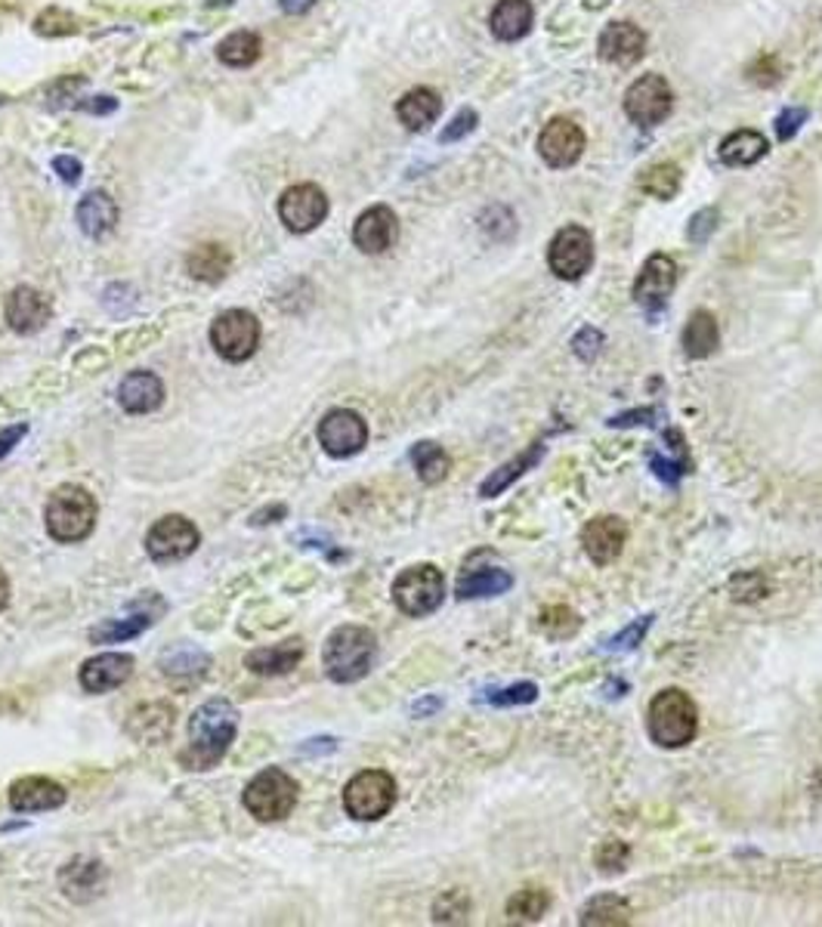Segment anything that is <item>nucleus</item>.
I'll return each mask as SVG.
<instances>
[{
    "mask_svg": "<svg viewBox=\"0 0 822 927\" xmlns=\"http://www.w3.org/2000/svg\"><path fill=\"white\" fill-rule=\"evenodd\" d=\"M238 730V708L230 699H211L189 720V749L180 761L189 770H211L223 761Z\"/></svg>",
    "mask_w": 822,
    "mask_h": 927,
    "instance_id": "obj_1",
    "label": "nucleus"
},
{
    "mask_svg": "<svg viewBox=\"0 0 822 927\" xmlns=\"http://www.w3.org/2000/svg\"><path fill=\"white\" fill-rule=\"evenodd\" d=\"M378 637L363 625H344L331 631L322 650V665L334 684H356L375 667Z\"/></svg>",
    "mask_w": 822,
    "mask_h": 927,
    "instance_id": "obj_2",
    "label": "nucleus"
},
{
    "mask_svg": "<svg viewBox=\"0 0 822 927\" xmlns=\"http://www.w3.org/2000/svg\"><path fill=\"white\" fill-rule=\"evenodd\" d=\"M696 730H699V708L684 689H662L649 702L646 732L658 749H684L696 739Z\"/></svg>",
    "mask_w": 822,
    "mask_h": 927,
    "instance_id": "obj_3",
    "label": "nucleus"
},
{
    "mask_svg": "<svg viewBox=\"0 0 822 927\" xmlns=\"http://www.w3.org/2000/svg\"><path fill=\"white\" fill-rule=\"evenodd\" d=\"M97 501L84 486H59L44 507V522L53 541L75 544L93 532L97 526Z\"/></svg>",
    "mask_w": 822,
    "mask_h": 927,
    "instance_id": "obj_4",
    "label": "nucleus"
},
{
    "mask_svg": "<svg viewBox=\"0 0 822 927\" xmlns=\"http://www.w3.org/2000/svg\"><path fill=\"white\" fill-rule=\"evenodd\" d=\"M297 804V782L279 770V766H266L245 788L247 814L260 823H279L295 810Z\"/></svg>",
    "mask_w": 822,
    "mask_h": 927,
    "instance_id": "obj_5",
    "label": "nucleus"
},
{
    "mask_svg": "<svg viewBox=\"0 0 822 927\" xmlns=\"http://www.w3.org/2000/svg\"><path fill=\"white\" fill-rule=\"evenodd\" d=\"M445 600V578L443 572L430 563L409 566L393 582V603L411 618L430 616L436 613Z\"/></svg>",
    "mask_w": 822,
    "mask_h": 927,
    "instance_id": "obj_6",
    "label": "nucleus"
},
{
    "mask_svg": "<svg viewBox=\"0 0 822 927\" xmlns=\"http://www.w3.org/2000/svg\"><path fill=\"white\" fill-rule=\"evenodd\" d=\"M396 804V780L384 770H363L346 782L344 807L359 823H375L387 816Z\"/></svg>",
    "mask_w": 822,
    "mask_h": 927,
    "instance_id": "obj_7",
    "label": "nucleus"
},
{
    "mask_svg": "<svg viewBox=\"0 0 822 927\" xmlns=\"http://www.w3.org/2000/svg\"><path fill=\"white\" fill-rule=\"evenodd\" d=\"M211 343L226 362H245L260 346V322L247 309H226L211 325Z\"/></svg>",
    "mask_w": 822,
    "mask_h": 927,
    "instance_id": "obj_8",
    "label": "nucleus"
},
{
    "mask_svg": "<svg viewBox=\"0 0 822 927\" xmlns=\"http://www.w3.org/2000/svg\"><path fill=\"white\" fill-rule=\"evenodd\" d=\"M675 109V90L662 75H643L627 87L625 114L637 128H656Z\"/></svg>",
    "mask_w": 822,
    "mask_h": 927,
    "instance_id": "obj_9",
    "label": "nucleus"
},
{
    "mask_svg": "<svg viewBox=\"0 0 822 927\" xmlns=\"http://www.w3.org/2000/svg\"><path fill=\"white\" fill-rule=\"evenodd\" d=\"M547 266L563 282H578L593 266V239L588 229L563 227L547 247Z\"/></svg>",
    "mask_w": 822,
    "mask_h": 927,
    "instance_id": "obj_10",
    "label": "nucleus"
},
{
    "mask_svg": "<svg viewBox=\"0 0 822 927\" xmlns=\"http://www.w3.org/2000/svg\"><path fill=\"white\" fill-rule=\"evenodd\" d=\"M201 544V532L196 529V522H189L180 514L174 517H162L148 529L146 536V551L155 563H177L192 556L196 548Z\"/></svg>",
    "mask_w": 822,
    "mask_h": 927,
    "instance_id": "obj_11",
    "label": "nucleus"
},
{
    "mask_svg": "<svg viewBox=\"0 0 822 927\" xmlns=\"http://www.w3.org/2000/svg\"><path fill=\"white\" fill-rule=\"evenodd\" d=\"M329 217V196L315 183H297L279 198V220L291 232H313Z\"/></svg>",
    "mask_w": 822,
    "mask_h": 927,
    "instance_id": "obj_12",
    "label": "nucleus"
},
{
    "mask_svg": "<svg viewBox=\"0 0 822 927\" xmlns=\"http://www.w3.org/2000/svg\"><path fill=\"white\" fill-rule=\"evenodd\" d=\"M365 442H368V423L363 421V415L349 408H334L319 421V445L331 457L359 455Z\"/></svg>",
    "mask_w": 822,
    "mask_h": 927,
    "instance_id": "obj_13",
    "label": "nucleus"
},
{
    "mask_svg": "<svg viewBox=\"0 0 822 927\" xmlns=\"http://www.w3.org/2000/svg\"><path fill=\"white\" fill-rule=\"evenodd\" d=\"M581 152H585V131L569 118H554L538 133V155L547 167L566 170L581 158Z\"/></svg>",
    "mask_w": 822,
    "mask_h": 927,
    "instance_id": "obj_14",
    "label": "nucleus"
},
{
    "mask_svg": "<svg viewBox=\"0 0 822 927\" xmlns=\"http://www.w3.org/2000/svg\"><path fill=\"white\" fill-rule=\"evenodd\" d=\"M677 285V266L668 254H653L649 261L643 263L641 276L634 282V300L637 307L646 309L649 316L653 312H662L668 297L675 291Z\"/></svg>",
    "mask_w": 822,
    "mask_h": 927,
    "instance_id": "obj_15",
    "label": "nucleus"
},
{
    "mask_svg": "<svg viewBox=\"0 0 822 927\" xmlns=\"http://www.w3.org/2000/svg\"><path fill=\"white\" fill-rule=\"evenodd\" d=\"M49 304L44 294L32 285H19L3 304V319L16 334H37L49 322Z\"/></svg>",
    "mask_w": 822,
    "mask_h": 927,
    "instance_id": "obj_16",
    "label": "nucleus"
},
{
    "mask_svg": "<svg viewBox=\"0 0 822 927\" xmlns=\"http://www.w3.org/2000/svg\"><path fill=\"white\" fill-rule=\"evenodd\" d=\"M396 239H399V220H396L393 208H387V205H375L363 211L353 227V244L363 254H384L393 247Z\"/></svg>",
    "mask_w": 822,
    "mask_h": 927,
    "instance_id": "obj_17",
    "label": "nucleus"
},
{
    "mask_svg": "<svg viewBox=\"0 0 822 927\" xmlns=\"http://www.w3.org/2000/svg\"><path fill=\"white\" fill-rule=\"evenodd\" d=\"M597 53L612 66H634L646 53V34L634 22H609L600 32Z\"/></svg>",
    "mask_w": 822,
    "mask_h": 927,
    "instance_id": "obj_18",
    "label": "nucleus"
},
{
    "mask_svg": "<svg viewBox=\"0 0 822 927\" xmlns=\"http://www.w3.org/2000/svg\"><path fill=\"white\" fill-rule=\"evenodd\" d=\"M66 788L47 776H25L10 785V807L16 814H47L66 804Z\"/></svg>",
    "mask_w": 822,
    "mask_h": 927,
    "instance_id": "obj_19",
    "label": "nucleus"
},
{
    "mask_svg": "<svg viewBox=\"0 0 822 927\" xmlns=\"http://www.w3.org/2000/svg\"><path fill=\"white\" fill-rule=\"evenodd\" d=\"M627 541V526L619 517H597L581 532V548L597 566H609Z\"/></svg>",
    "mask_w": 822,
    "mask_h": 927,
    "instance_id": "obj_20",
    "label": "nucleus"
},
{
    "mask_svg": "<svg viewBox=\"0 0 822 927\" xmlns=\"http://www.w3.org/2000/svg\"><path fill=\"white\" fill-rule=\"evenodd\" d=\"M133 674V655L127 652H102L97 659H87L81 667V686L87 693H109L127 684Z\"/></svg>",
    "mask_w": 822,
    "mask_h": 927,
    "instance_id": "obj_21",
    "label": "nucleus"
},
{
    "mask_svg": "<svg viewBox=\"0 0 822 927\" xmlns=\"http://www.w3.org/2000/svg\"><path fill=\"white\" fill-rule=\"evenodd\" d=\"M118 201L105 189H97V192H87V196L78 201V211H75V220H78V229H81L87 239H105L112 229L118 227Z\"/></svg>",
    "mask_w": 822,
    "mask_h": 927,
    "instance_id": "obj_22",
    "label": "nucleus"
},
{
    "mask_svg": "<svg viewBox=\"0 0 822 927\" xmlns=\"http://www.w3.org/2000/svg\"><path fill=\"white\" fill-rule=\"evenodd\" d=\"M118 402L131 415H148L165 402V384L152 372H131L118 387Z\"/></svg>",
    "mask_w": 822,
    "mask_h": 927,
    "instance_id": "obj_23",
    "label": "nucleus"
},
{
    "mask_svg": "<svg viewBox=\"0 0 822 927\" xmlns=\"http://www.w3.org/2000/svg\"><path fill=\"white\" fill-rule=\"evenodd\" d=\"M59 887H63V894L68 896V900H75V903H90L93 896L102 894V887H105V865L97 860H84V857H78V860H71L59 872Z\"/></svg>",
    "mask_w": 822,
    "mask_h": 927,
    "instance_id": "obj_24",
    "label": "nucleus"
},
{
    "mask_svg": "<svg viewBox=\"0 0 822 927\" xmlns=\"http://www.w3.org/2000/svg\"><path fill=\"white\" fill-rule=\"evenodd\" d=\"M443 114V97L430 87H414L396 102V118L406 131H427L430 124Z\"/></svg>",
    "mask_w": 822,
    "mask_h": 927,
    "instance_id": "obj_25",
    "label": "nucleus"
},
{
    "mask_svg": "<svg viewBox=\"0 0 822 927\" xmlns=\"http://www.w3.org/2000/svg\"><path fill=\"white\" fill-rule=\"evenodd\" d=\"M510 585H513L510 572L504 570V566H498V563H492V566H477V570H474V566H464L455 594H458L460 600H479V597H498V594H504Z\"/></svg>",
    "mask_w": 822,
    "mask_h": 927,
    "instance_id": "obj_26",
    "label": "nucleus"
},
{
    "mask_svg": "<svg viewBox=\"0 0 822 927\" xmlns=\"http://www.w3.org/2000/svg\"><path fill=\"white\" fill-rule=\"evenodd\" d=\"M303 659V643L300 640H285L276 647H260V650L247 652L245 667L260 674V677H279L295 671V665Z\"/></svg>",
    "mask_w": 822,
    "mask_h": 927,
    "instance_id": "obj_27",
    "label": "nucleus"
},
{
    "mask_svg": "<svg viewBox=\"0 0 822 927\" xmlns=\"http://www.w3.org/2000/svg\"><path fill=\"white\" fill-rule=\"evenodd\" d=\"M532 3L529 0H498L489 16V25H492V34L498 41H523L532 29Z\"/></svg>",
    "mask_w": 822,
    "mask_h": 927,
    "instance_id": "obj_28",
    "label": "nucleus"
},
{
    "mask_svg": "<svg viewBox=\"0 0 822 927\" xmlns=\"http://www.w3.org/2000/svg\"><path fill=\"white\" fill-rule=\"evenodd\" d=\"M186 269H189V276L198 278V282L216 285V282H223V278L230 276L232 254L223 244H198L196 251L186 257Z\"/></svg>",
    "mask_w": 822,
    "mask_h": 927,
    "instance_id": "obj_29",
    "label": "nucleus"
},
{
    "mask_svg": "<svg viewBox=\"0 0 822 927\" xmlns=\"http://www.w3.org/2000/svg\"><path fill=\"white\" fill-rule=\"evenodd\" d=\"M718 346H721V325H718V319H714L708 309L692 312L690 322L684 328V353L690 358H708Z\"/></svg>",
    "mask_w": 822,
    "mask_h": 927,
    "instance_id": "obj_30",
    "label": "nucleus"
},
{
    "mask_svg": "<svg viewBox=\"0 0 822 927\" xmlns=\"http://www.w3.org/2000/svg\"><path fill=\"white\" fill-rule=\"evenodd\" d=\"M542 457H544V442L535 440L532 445H529L526 452H520L513 461L501 464V467H498V471H495L492 476L479 486V495H482V498H495V495H501V492L513 486L523 473L532 471Z\"/></svg>",
    "mask_w": 822,
    "mask_h": 927,
    "instance_id": "obj_31",
    "label": "nucleus"
},
{
    "mask_svg": "<svg viewBox=\"0 0 822 927\" xmlns=\"http://www.w3.org/2000/svg\"><path fill=\"white\" fill-rule=\"evenodd\" d=\"M767 148H770V143H767V136L757 131H736L726 136L724 143H721V162L726 164V167H752V164H757L764 155H767Z\"/></svg>",
    "mask_w": 822,
    "mask_h": 927,
    "instance_id": "obj_32",
    "label": "nucleus"
},
{
    "mask_svg": "<svg viewBox=\"0 0 822 927\" xmlns=\"http://www.w3.org/2000/svg\"><path fill=\"white\" fill-rule=\"evenodd\" d=\"M264 53V41L257 37L254 32H232L220 41L216 47V56L220 63L230 68H247L254 66Z\"/></svg>",
    "mask_w": 822,
    "mask_h": 927,
    "instance_id": "obj_33",
    "label": "nucleus"
},
{
    "mask_svg": "<svg viewBox=\"0 0 822 927\" xmlns=\"http://www.w3.org/2000/svg\"><path fill=\"white\" fill-rule=\"evenodd\" d=\"M581 925L585 927H622L631 925V906L622 896L603 894L593 896L591 903L581 912Z\"/></svg>",
    "mask_w": 822,
    "mask_h": 927,
    "instance_id": "obj_34",
    "label": "nucleus"
},
{
    "mask_svg": "<svg viewBox=\"0 0 822 927\" xmlns=\"http://www.w3.org/2000/svg\"><path fill=\"white\" fill-rule=\"evenodd\" d=\"M411 464H414V471L421 476V483H427V486L443 483L448 471H452V457L436 442H418L411 449Z\"/></svg>",
    "mask_w": 822,
    "mask_h": 927,
    "instance_id": "obj_35",
    "label": "nucleus"
},
{
    "mask_svg": "<svg viewBox=\"0 0 822 927\" xmlns=\"http://www.w3.org/2000/svg\"><path fill=\"white\" fill-rule=\"evenodd\" d=\"M162 671L170 674V677H196V674H204L211 667V655L198 647H189V643H180L174 650L162 652Z\"/></svg>",
    "mask_w": 822,
    "mask_h": 927,
    "instance_id": "obj_36",
    "label": "nucleus"
},
{
    "mask_svg": "<svg viewBox=\"0 0 822 927\" xmlns=\"http://www.w3.org/2000/svg\"><path fill=\"white\" fill-rule=\"evenodd\" d=\"M551 909V894L544 887H523L510 896L508 922L510 925H535L544 912Z\"/></svg>",
    "mask_w": 822,
    "mask_h": 927,
    "instance_id": "obj_37",
    "label": "nucleus"
},
{
    "mask_svg": "<svg viewBox=\"0 0 822 927\" xmlns=\"http://www.w3.org/2000/svg\"><path fill=\"white\" fill-rule=\"evenodd\" d=\"M152 621H155V616H152L148 609L146 613H133V616L127 618H115V621H105V625L93 628V631H90V640H93V643H124V640H133V637L143 634Z\"/></svg>",
    "mask_w": 822,
    "mask_h": 927,
    "instance_id": "obj_38",
    "label": "nucleus"
},
{
    "mask_svg": "<svg viewBox=\"0 0 822 927\" xmlns=\"http://www.w3.org/2000/svg\"><path fill=\"white\" fill-rule=\"evenodd\" d=\"M637 186H641L646 196L658 198V201H668V198H675L677 189H680V170H677L675 164H653V167L643 170Z\"/></svg>",
    "mask_w": 822,
    "mask_h": 927,
    "instance_id": "obj_39",
    "label": "nucleus"
},
{
    "mask_svg": "<svg viewBox=\"0 0 822 927\" xmlns=\"http://www.w3.org/2000/svg\"><path fill=\"white\" fill-rule=\"evenodd\" d=\"M578 625H581V618L569 606H551V609H542V616H538V628L554 640L573 637L578 631Z\"/></svg>",
    "mask_w": 822,
    "mask_h": 927,
    "instance_id": "obj_40",
    "label": "nucleus"
},
{
    "mask_svg": "<svg viewBox=\"0 0 822 927\" xmlns=\"http://www.w3.org/2000/svg\"><path fill=\"white\" fill-rule=\"evenodd\" d=\"M627 857H631V850H627L625 841L609 838V841L597 847V869L607 872V875H619V872H625Z\"/></svg>",
    "mask_w": 822,
    "mask_h": 927,
    "instance_id": "obj_41",
    "label": "nucleus"
},
{
    "mask_svg": "<svg viewBox=\"0 0 822 927\" xmlns=\"http://www.w3.org/2000/svg\"><path fill=\"white\" fill-rule=\"evenodd\" d=\"M467 912H470V900H467V894L464 891H448V894L436 903V909H433V918L436 922H443V925H448V922H467Z\"/></svg>",
    "mask_w": 822,
    "mask_h": 927,
    "instance_id": "obj_42",
    "label": "nucleus"
},
{
    "mask_svg": "<svg viewBox=\"0 0 822 927\" xmlns=\"http://www.w3.org/2000/svg\"><path fill=\"white\" fill-rule=\"evenodd\" d=\"M538 699V686L535 684H513L508 689H492L486 702H492L498 708H508V705H526V702Z\"/></svg>",
    "mask_w": 822,
    "mask_h": 927,
    "instance_id": "obj_43",
    "label": "nucleus"
},
{
    "mask_svg": "<svg viewBox=\"0 0 822 927\" xmlns=\"http://www.w3.org/2000/svg\"><path fill=\"white\" fill-rule=\"evenodd\" d=\"M477 124H479V114L474 112V109H460V112L452 118V124L440 133V143H458V140L467 136V133L477 131Z\"/></svg>",
    "mask_w": 822,
    "mask_h": 927,
    "instance_id": "obj_44",
    "label": "nucleus"
},
{
    "mask_svg": "<svg viewBox=\"0 0 822 927\" xmlns=\"http://www.w3.org/2000/svg\"><path fill=\"white\" fill-rule=\"evenodd\" d=\"M649 625H653V616L637 618L631 628H625L622 634H615L612 640H609V650H634V647L643 640V634L649 631Z\"/></svg>",
    "mask_w": 822,
    "mask_h": 927,
    "instance_id": "obj_45",
    "label": "nucleus"
},
{
    "mask_svg": "<svg viewBox=\"0 0 822 927\" xmlns=\"http://www.w3.org/2000/svg\"><path fill=\"white\" fill-rule=\"evenodd\" d=\"M718 229V211L714 208H706V211L692 213L690 220V229H687V235H690V242H708V235Z\"/></svg>",
    "mask_w": 822,
    "mask_h": 927,
    "instance_id": "obj_46",
    "label": "nucleus"
},
{
    "mask_svg": "<svg viewBox=\"0 0 822 927\" xmlns=\"http://www.w3.org/2000/svg\"><path fill=\"white\" fill-rule=\"evenodd\" d=\"M807 109H798V106H791V109H786V112L776 118V136L779 140H791L795 133L804 128L807 121Z\"/></svg>",
    "mask_w": 822,
    "mask_h": 927,
    "instance_id": "obj_47",
    "label": "nucleus"
},
{
    "mask_svg": "<svg viewBox=\"0 0 822 927\" xmlns=\"http://www.w3.org/2000/svg\"><path fill=\"white\" fill-rule=\"evenodd\" d=\"M573 346H576L578 356L591 362V358L600 353V346H603V334H600L597 328H581L576 334V341H573Z\"/></svg>",
    "mask_w": 822,
    "mask_h": 927,
    "instance_id": "obj_48",
    "label": "nucleus"
},
{
    "mask_svg": "<svg viewBox=\"0 0 822 927\" xmlns=\"http://www.w3.org/2000/svg\"><path fill=\"white\" fill-rule=\"evenodd\" d=\"M53 170L59 174L63 183H78L84 174L81 162H78V158H71V155H59V158H53Z\"/></svg>",
    "mask_w": 822,
    "mask_h": 927,
    "instance_id": "obj_49",
    "label": "nucleus"
},
{
    "mask_svg": "<svg viewBox=\"0 0 822 927\" xmlns=\"http://www.w3.org/2000/svg\"><path fill=\"white\" fill-rule=\"evenodd\" d=\"M776 71H779V68H776L774 56H764V59H757L755 66L748 68V78L767 87V84H776V78H779Z\"/></svg>",
    "mask_w": 822,
    "mask_h": 927,
    "instance_id": "obj_50",
    "label": "nucleus"
},
{
    "mask_svg": "<svg viewBox=\"0 0 822 927\" xmlns=\"http://www.w3.org/2000/svg\"><path fill=\"white\" fill-rule=\"evenodd\" d=\"M29 433V427L25 423H13V427H3L0 430V457H7L13 449H16L19 442H22V437Z\"/></svg>",
    "mask_w": 822,
    "mask_h": 927,
    "instance_id": "obj_51",
    "label": "nucleus"
},
{
    "mask_svg": "<svg viewBox=\"0 0 822 927\" xmlns=\"http://www.w3.org/2000/svg\"><path fill=\"white\" fill-rule=\"evenodd\" d=\"M81 109L93 114H112L118 109V102L112 97H93L90 102H81Z\"/></svg>",
    "mask_w": 822,
    "mask_h": 927,
    "instance_id": "obj_52",
    "label": "nucleus"
},
{
    "mask_svg": "<svg viewBox=\"0 0 822 927\" xmlns=\"http://www.w3.org/2000/svg\"><path fill=\"white\" fill-rule=\"evenodd\" d=\"M315 0H279V7L285 10V13H291V16H300V13H307L310 7H313Z\"/></svg>",
    "mask_w": 822,
    "mask_h": 927,
    "instance_id": "obj_53",
    "label": "nucleus"
},
{
    "mask_svg": "<svg viewBox=\"0 0 822 927\" xmlns=\"http://www.w3.org/2000/svg\"><path fill=\"white\" fill-rule=\"evenodd\" d=\"M7 603H10V582H7V575L0 570V613H3Z\"/></svg>",
    "mask_w": 822,
    "mask_h": 927,
    "instance_id": "obj_54",
    "label": "nucleus"
},
{
    "mask_svg": "<svg viewBox=\"0 0 822 927\" xmlns=\"http://www.w3.org/2000/svg\"><path fill=\"white\" fill-rule=\"evenodd\" d=\"M436 708H440V699L421 702V705H414V711H418V715H421V711H436Z\"/></svg>",
    "mask_w": 822,
    "mask_h": 927,
    "instance_id": "obj_55",
    "label": "nucleus"
}]
</instances>
